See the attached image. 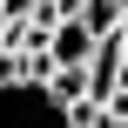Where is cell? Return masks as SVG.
Instances as JSON below:
<instances>
[{"label":"cell","mask_w":128,"mask_h":128,"mask_svg":"<svg viewBox=\"0 0 128 128\" xmlns=\"http://www.w3.org/2000/svg\"><path fill=\"white\" fill-rule=\"evenodd\" d=\"M122 54H128V34H122Z\"/></svg>","instance_id":"6da1fadb"},{"label":"cell","mask_w":128,"mask_h":128,"mask_svg":"<svg viewBox=\"0 0 128 128\" xmlns=\"http://www.w3.org/2000/svg\"><path fill=\"white\" fill-rule=\"evenodd\" d=\"M122 14H128V0H122Z\"/></svg>","instance_id":"7a4b0ae2"}]
</instances>
